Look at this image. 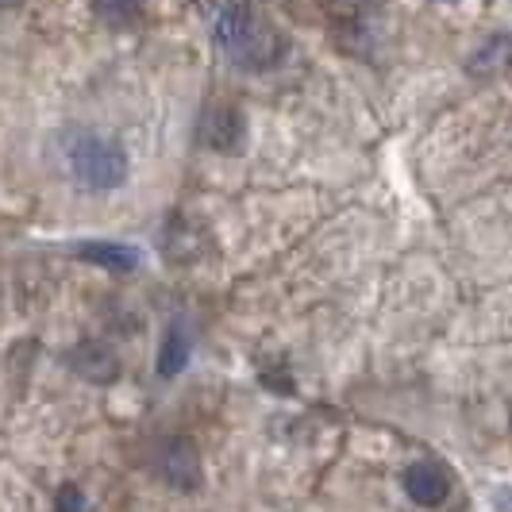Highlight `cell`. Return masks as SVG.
Listing matches in <instances>:
<instances>
[{
    "label": "cell",
    "instance_id": "cell-1",
    "mask_svg": "<svg viewBox=\"0 0 512 512\" xmlns=\"http://www.w3.org/2000/svg\"><path fill=\"white\" fill-rule=\"evenodd\" d=\"M216 39L243 70H270L282 58V35L258 16L247 0H231L216 20Z\"/></svg>",
    "mask_w": 512,
    "mask_h": 512
},
{
    "label": "cell",
    "instance_id": "cell-2",
    "mask_svg": "<svg viewBox=\"0 0 512 512\" xmlns=\"http://www.w3.org/2000/svg\"><path fill=\"white\" fill-rule=\"evenodd\" d=\"M66 158H70L74 181L89 193H108L128 178V158L104 135H74L66 143Z\"/></svg>",
    "mask_w": 512,
    "mask_h": 512
},
{
    "label": "cell",
    "instance_id": "cell-3",
    "mask_svg": "<svg viewBox=\"0 0 512 512\" xmlns=\"http://www.w3.org/2000/svg\"><path fill=\"white\" fill-rule=\"evenodd\" d=\"M158 474L166 486L181 489V493L201 486V455H197L193 439H166L158 447Z\"/></svg>",
    "mask_w": 512,
    "mask_h": 512
},
{
    "label": "cell",
    "instance_id": "cell-4",
    "mask_svg": "<svg viewBox=\"0 0 512 512\" xmlns=\"http://www.w3.org/2000/svg\"><path fill=\"white\" fill-rule=\"evenodd\" d=\"M405 493L424 509H439L451 497V478L436 462H416V466L405 470Z\"/></svg>",
    "mask_w": 512,
    "mask_h": 512
},
{
    "label": "cell",
    "instance_id": "cell-5",
    "mask_svg": "<svg viewBox=\"0 0 512 512\" xmlns=\"http://www.w3.org/2000/svg\"><path fill=\"white\" fill-rule=\"evenodd\" d=\"M201 139L212 151H239V143L247 139V124L235 108H208L201 120Z\"/></svg>",
    "mask_w": 512,
    "mask_h": 512
},
{
    "label": "cell",
    "instance_id": "cell-6",
    "mask_svg": "<svg viewBox=\"0 0 512 512\" xmlns=\"http://www.w3.org/2000/svg\"><path fill=\"white\" fill-rule=\"evenodd\" d=\"M70 362H74L77 374H81V378H89V382H112V378L120 374L116 355H112L108 347H101V343H81Z\"/></svg>",
    "mask_w": 512,
    "mask_h": 512
},
{
    "label": "cell",
    "instance_id": "cell-7",
    "mask_svg": "<svg viewBox=\"0 0 512 512\" xmlns=\"http://www.w3.org/2000/svg\"><path fill=\"white\" fill-rule=\"evenodd\" d=\"M509 66H512V35H493L470 58V74L478 77H497L505 74Z\"/></svg>",
    "mask_w": 512,
    "mask_h": 512
},
{
    "label": "cell",
    "instance_id": "cell-8",
    "mask_svg": "<svg viewBox=\"0 0 512 512\" xmlns=\"http://www.w3.org/2000/svg\"><path fill=\"white\" fill-rule=\"evenodd\" d=\"M77 258H85L93 266H104V270H135L139 266V251L124 247V243H81Z\"/></svg>",
    "mask_w": 512,
    "mask_h": 512
},
{
    "label": "cell",
    "instance_id": "cell-9",
    "mask_svg": "<svg viewBox=\"0 0 512 512\" xmlns=\"http://www.w3.org/2000/svg\"><path fill=\"white\" fill-rule=\"evenodd\" d=\"M185 359H189V335H185L181 324H174L166 332V339H162V351H158V374L162 378H174V374L185 370Z\"/></svg>",
    "mask_w": 512,
    "mask_h": 512
},
{
    "label": "cell",
    "instance_id": "cell-10",
    "mask_svg": "<svg viewBox=\"0 0 512 512\" xmlns=\"http://www.w3.org/2000/svg\"><path fill=\"white\" fill-rule=\"evenodd\" d=\"M139 0H97V12H101L108 24H131L139 16Z\"/></svg>",
    "mask_w": 512,
    "mask_h": 512
},
{
    "label": "cell",
    "instance_id": "cell-11",
    "mask_svg": "<svg viewBox=\"0 0 512 512\" xmlns=\"http://www.w3.org/2000/svg\"><path fill=\"white\" fill-rule=\"evenodd\" d=\"M58 512H89V501L77 486H66L58 493Z\"/></svg>",
    "mask_w": 512,
    "mask_h": 512
}]
</instances>
